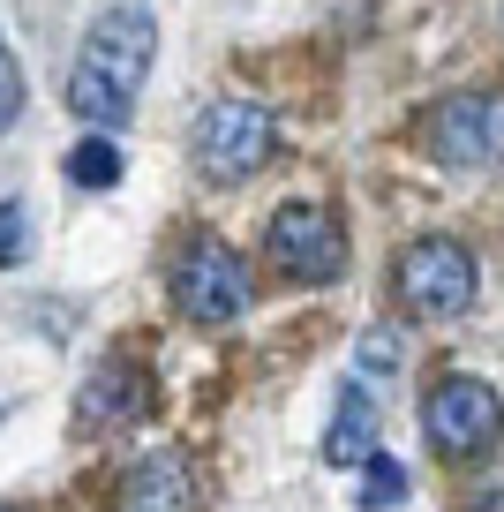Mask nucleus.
Instances as JSON below:
<instances>
[{
  "label": "nucleus",
  "instance_id": "nucleus-1",
  "mask_svg": "<svg viewBox=\"0 0 504 512\" xmlns=\"http://www.w3.org/2000/svg\"><path fill=\"white\" fill-rule=\"evenodd\" d=\"M151 53H158L151 8H136V0L106 8V16L83 31V53H76V68H68V113L91 121V128H121L128 113H136L143 76H151Z\"/></svg>",
  "mask_w": 504,
  "mask_h": 512
},
{
  "label": "nucleus",
  "instance_id": "nucleus-2",
  "mask_svg": "<svg viewBox=\"0 0 504 512\" xmlns=\"http://www.w3.org/2000/svg\"><path fill=\"white\" fill-rule=\"evenodd\" d=\"M474 287H482V272H474V249L452 234H429V241H407L392 264V294L407 317L422 324H452L474 309Z\"/></svg>",
  "mask_w": 504,
  "mask_h": 512
},
{
  "label": "nucleus",
  "instance_id": "nucleus-3",
  "mask_svg": "<svg viewBox=\"0 0 504 512\" xmlns=\"http://www.w3.org/2000/svg\"><path fill=\"white\" fill-rule=\"evenodd\" d=\"M249 302H256L249 264H241L219 234H189V241H181V256H174V309L196 324V332H226V324H241Z\"/></svg>",
  "mask_w": 504,
  "mask_h": 512
},
{
  "label": "nucleus",
  "instance_id": "nucleus-4",
  "mask_svg": "<svg viewBox=\"0 0 504 512\" xmlns=\"http://www.w3.org/2000/svg\"><path fill=\"white\" fill-rule=\"evenodd\" d=\"M422 430H429V452H437V460H482V452L504 437L497 384L437 377V384H429V400H422Z\"/></svg>",
  "mask_w": 504,
  "mask_h": 512
},
{
  "label": "nucleus",
  "instance_id": "nucleus-5",
  "mask_svg": "<svg viewBox=\"0 0 504 512\" xmlns=\"http://www.w3.org/2000/svg\"><path fill=\"white\" fill-rule=\"evenodd\" d=\"M271 144H279L271 106H256V98H219V106H204V121H196L189 159H196L204 181H249L256 166L271 159Z\"/></svg>",
  "mask_w": 504,
  "mask_h": 512
},
{
  "label": "nucleus",
  "instance_id": "nucleus-6",
  "mask_svg": "<svg viewBox=\"0 0 504 512\" xmlns=\"http://www.w3.org/2000/svg\"><path fill=\"white\" fill-rule=\"evenodd\" d=\"M264 256L286 287H331L347 272V234L324 204H279L264 226Z\"/></svg>",
  "mask_w": 504,
  "mask_h": 512
},
{
  "label": "nucleus",
  "instance_id": "nucleus-7",
  "mask_svg": "<svg viewBox=\"0 0 504 512\" xmlns=\"http://www.w3.org/2000/svg\"><path fill=\"white\" fill-rule=\"evenodd\" d=\"M422 151L437 166H459V174H489L504 159V98H489V91L437 98L422 121Z\"/></svg>",
  "mask_w": 504,
  "mask_h": 512
},
{
  "label": "nucleus",
  "instance_id": "nucleus-8",
  "mask_svg": "<svg viewBox=\"0 0 504 512\" xmlns=\"http://www.w3.org/2000/svg\"><path fill=\"white\" fill-rule=\"evenodd\" d=\"M143 407H151V377H143L128 354H106V362L83 377V392H76L83 430H121V422H136Z\"/></svg>",
  "mask_w": 504,
  "mask_h": 512
},
{
  "label": "nucleus",
  "instance_id": "nucleus-9",
  "mask_svg": "<svg viewBox=\"0 0 504 512\" xmlns=\"http://www.w3.org/2000/svg\"><path fill=\"white\" fill-rule=\"evenodd\" d=\"M113 512H196V475L181 452H143L113 490Z\"/></svg>",
  "mask_w": 504,
  "mask_h": 512
},
{
  "label": "nucleus",
  "instance_id": "nucleus-10",
  "mask_svg": "<svg viewBox=\"0 0 504 512\" xmlns=\"http://www.w3.org/2000/svg\"><path fill=\"white\" fill-rule=\"evenodd\" d=\"M377 392H369V377H354L347 392H339V407H331V430H324V460L331 467H362L369 452H377Z\"/></svg>",
  "mask_w": 504,
  "mask_h": 512
},
{
  "label": "nucleus",
  "instance_id": "nucleus-11",
  "mask_svg": "<svg viewBox=\"0 0 504 512\" xmlns=\"http://www.w3.org/2000/svg\"><path fill=\"white\" fill-rule=\"evenodd\" d=\"M68 181H76V189H113V181H121V151H113V136H83V144L68 151Z\"/></svg>",
  "mask_w": 504,
  "mask_h": 512
},
{
  "label": "nucleus",
  "instance_id": "nucleus-12",
  "mask_svg": "<svg viewBox=\"0 0 504 512\" xmlns=\"http://www.w3.org/2000/svg\"><path fill=\"white\" fill-rule=\"evenodd\" d=\"M399 497H407V467L384 460V452H369V460H362V505L384 512V505H399Z\"/></svg>",
  "mask_w": 504,
  "mask_h": 512
},
{
  "label": "nucleus",
  "instance_id": "nucleus-13",
  "mask_svg": "<svg viewBox=\"0 0 504 512\" xmlns=\"http://www.w3.org/2000/svg\"><path fill=\"white\" fill-rule=\"evenodd\" d=\"M31 256V211L23 204H0V272H16Z\"/></svg>",
  "mask_w": 504,
  "mask_h": 512
},
{
  "label": "nucleus",
  "instance_id": "nucleus-14",
  "mask_svg": "<svg viewBox=\"0 0 504 512\" xmlns=\"http://www.w3.org/2000/svg\"><path fill=\"white\" fill-rule=\"evenodd\" d=\"M354 377H369V384H377V377H399V339H392V332H369V339H362V362H354Z\"/></svg>",
  "mask_w": 504,
  "mask_h": 512
},
{
  "label": "nucleus",
  "instance_id": "nucleus-15",
  "mask_svg": "<svg viewBox=\"0 0 504 512\" xmlns=\"http://www.w3.org/2000/svg\"><path fill=\"white\" fill-rule=\"evenodd\" d=\"M16 113H23V76H16V53L0 46V136L16 128Z\"/></svg>",
  "mask_w": 504,
  "mask_h": 512
},
{
  "label": "nucleus",
  "instance_id": "nucleus-16",
  "mask_svg": "<svg viewBox=\"0 0 504 512\" xmlns=\"http://www.w3.org/2000/svg\"><path fill=\"white\" fill-rule=\"evenodd\" d=\"M0 512H8V505H0Z\"/></svg>",
  "mask_w": 504,
  "mask_h": 512
}]
</instances>
